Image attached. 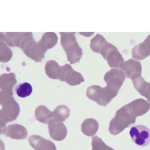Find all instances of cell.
<instances>
[{
    "mask_svg": "<svg viewBox=\"0 0 150 150\" xmlns=\"http://www.w3.org/2000/svg\"><path fill=\"white\" fill-rule=\"evenodd\" d=\"M1 130L5 128L7 123L17 119L20 112V108L13 96L0 93Z\"/></svg>",
    "mask_w": 150,
    "mask_h": 150,
    "instance_id": "obj_1",
    "label": "cell"
},
{
    "mask_svg": "<svg viewBox=\"0 0 150 150\" xmlns=\"http://www.w3.org/2000/svg\"><path fill=\"white\" fill-rule=\"evenodd\" d=\"M61 44L71 64L79 63L83 56V50L75 37V32H60Z\"/></svg>",
    "mask_w": 150,
    "mask_h": 150,
    "instance_id": "obj_2",
    "label": "cell"
},
{
    "mask_svg": "<svg viewBox=\"0 0 150 150\" xmlns=\"http://www.w3.org/2000/svg\"><path fill=\"white\" fill-rule=\"evenodd\" d=\"M136 117L129 112L126 106L116 112V115L110 123L109 131L112 135H117L126 128L135 124Z\"/></svg>",
    "mask_w": 150,
    "mask_h": 150,
    "instance_id": "obj_3",
    "label": "cell"
},
{
    "mask_svg": "<svg viewBox=\"0 0 150 150\" xmlns=\"http://www.w3.org/2000/svg\"><path fill=\"white\" fill-rule=\"evenodd\" d=\"M117 94L107 86L102 88L98 85H92L88 87L86 92L87 97L90 100L104 107L109 104Z\"/></svg>",
    "mask_w": 150,
    "mask_h": 150,
    "instance_id": "obj_4",
    "label": "cell"
},
{
    "mask_svg": "<svg viewBox=\"0 0 150 150\" xmlns=\"http://www.w3.org/2000/svg\"><path fill=\"white\" fill-rule=\"evenodd\" d=\"M1 33V38L10 47H17L22 49L30 41L34 40L32 33Z\"/></svg>",
    "mask_w": 150,
    "mask_h": 150,
    "instance_id": "obj_5",
    "label": "cell"
},
{
    "mask_svg": "<svg viewBox=\"0 0 150 150\" xmlns=\"http://www.w3.org/2000/svg\"><path fill=\"white\" fill-rule=\"evenodd\" d=\"M100 54L107 60L108 65L111 68H117L124 62V59L118 49L110 43H106L103 47Z\"/></svg>",
    "mask_w": 150,
    "mask_h": 150,
    "instance_id": "obj_6",
    "label": "cell"
},
{
    "mask_svg": "<svg viewBox=\"0 0 150 150\" xmlns=\"http://www.w3.org/2000/svg\"><path fill=\"white\" fill-rule=\"evenodd\" d=\"M126 75L122 70L114 68L107 72L104 81L110 89L118 94L126 79Z\"/></svg>",
    "mask_w": 150,
    "mask_h": 150,
    "instance_id": "obj_7",
    "label": "cell"
},
{
    "mask_svg": "<svg viewBox=\"0 0 150 150\" xmlns=\"http://www.w3.org/2000/svg\"><path fill=\"white\" fill-rule=\"evenodd\" d=\"M130 135L133 142L139 147H144L150 144V129L143 125H135L130 129Z\"/></svg>",
    "mask_w": 150,
    "mask_h": 150,
    "instance_id": "obj_8",
    "label": "cell"
},
{
    "mask_svg": "<svg viewBox=\"0 0 150 150\" xmlns=\"http://www.w3.org/2000/svg\"><path fill=\"white\" fill-rule=\"evenodd\" d=\"M59 79L72 86L79 85L85 81L82 74L75 71L70 64H68L61 67Z\"/></svg>",
    "mask_w": 150,
    "mask_h": 150,
    "instance_id": "obj_9",
    "label": "cell"
},
{
    "mask_svg": "<svg viewBox=\"0 0 150 150\" xmlns=\"http://www.w3.org/2000/svg\"><path fill=\"white\" fill-rule=\"evenodd\" d=\"M22 50L27 56L37 63L42 61L48 50L42 44L36 42L34 40L30 41Z\"/></svg>",
    "mask_w": 150,
    "mask_h": 150,
    "instance_id": "obj_10",
    "label": "cell"
},
{
    "mask_svg": "<svg viewBox=\"0 0 150 150\" xmlns=\"http://www.w3.org/2000/svg\"><path fill=\"white\" fill-rule=\"evenodd\" d=\"M1 134L12 139L23 140L27 138L28 135L25 127L20 124H13L8 126L1 130Z\"/></svg>",
    "mask_w": 150,
    "mask_h": 150,
    "instance_id": "obj_11",
    "label": "cell"
},
{
    "mask_svg": "<svg viewBox=\"0 0 150 150\" xmlns=\"http://www.w3.org/2000/svg\"><path fill=\"white\" fill-rule=\"evenodd\" d=\"M125 106L129 112L136 117L143 116L150 109V103L143 99H136Z\"/></svg>",
    "mask_w": 150,
    "mask_h": 150,
    "instance_id": "obj_12",
    "label": "cell"
},
{
    "mask_svg": "<svg viewBox=\"0 0 150 150\" xmlns=\"http://www.w3.org/2000/svg\"><path fill=\"white\" fill-rule=\"evenodd\" d=\"M50 137L57 141L64 140L67 135V129L63 122L52 121L48 124Z\"/></svg>",
    "mask_w": 150,
    "mask_h": 150,
    "instance_id": "obj_13",
    "label": "cell"
},
{
    "mask_svg": "<svg viewBox=\"0 0 150 150\" xmlns=\"http://www.w3.org/2000/svg\"><path fill=\"white\" fill-rule=\"evenodd\" d=\"M16 75L13 73L3 74L0 76L1 92L10 96H13V88L17 84Z\"/></svg>",
    "mask_w": 150,
    "mask_h": 150,
    "instance_id": "obj_14",
    "label": "cell"
},
{
    "mask_svg": "<svg viewBox=\"0 0 150 150\" xmlns=\"http://www.w3.org/2000/svg\"><path fill=\"white\" fill-rule=\"evenodd\" d=\"M119 68L124 72L127 78L131 79L135 75L142 74L141 62L133 59L121 64Z\"/></svg>",
    "mask_w": 150,
    "mask_h": 150,
    "instance_id": "obj_15",
    "label": "cell"
},
{
    "mask_svg": "<svg viewBox=\"0 0 150 150\" xmlns=\"http://www.w3.org/2000/svg\"><path fill=\"white\" fill-rule=\"evenodd\" d=\"M28 141L31 147L35 150H57L54 143L39 135H32L29 137Z\"/></svg>",
    "mask_w": 150,
    "mask_h": 150,
    "instance_id": "obj_16",
    "label": "cell"
},
{
    "mask_svg": "<svg viewBox=\"0 0 150 150\" xmlns=\"http://www.w3.org/2000/svg\"><path fill=\"white\" fill-rule=\"evenodd\" d=\"M134 60H143L150 55V34L143 42L136 45L132 51Z\"/></svg>",
    "mask_w": 150,
    "mask_h": 150,
    "instance_id": "obj_17",
    "label": "cell"
},
{
    "mask_svg": "<svg viewBox=\"0 0 150 150\" xmlns=\"http://www.w3.org/2000/svg\"><path fill=\"white\" fill-rule=\"evenodd\" d=\"M131 80L135 89L150 103V83L146 81L140 74L135 75Z\"/></svg>",
    "mask_w": 150,
    "mask_h": 150,
    "instance_id": "obj_18",
    "label": "cell"
},
{
    "mask_svg": "<svg viewBox=\"0 0 150 150\" xmlns=\"http://www.w3.org/2000/svg\"><path fill=\"white\" fill-rule=\"evenodd\" d=\"M35 116L37 121L45 124H49L53 119V112L44 105H40L36 108Z\"/></svg>",
    "mask_w": 150,
    "mask_h": 150,
    "instance_id": "obj_19",
    "label": "cell"
},
{
    "mask_svg": "<svg viewBox=\"0 0 150 150\" xmlns=\"http://www.w3.org/2000/svg\"><path fill=\"white\" fill-rule=\"evenodd\" d=\"M99 123L93 118H89L84 120L81 125V131L84 135L92 137L97 132L99 129Z\"/></svg>",
    "mask_w": 150,
    "mask_h": 150,
    "instance_id": "obj_20",
    "label": "cell"
},
{
    "mask_svg": "<svg viewBox=\"0 0 150 150\" xmlns=\"http://www.w3.org/2000/svg\"><path fill=\"white\" fill-rule=\"evenodd\" d=\"M70 114V110L67 106L64 105L58 106L53 111V119L52 121L63 122L69 118Z\"/></svg>",
    "mask_w": 150,
    "mask_h": 150,
    "instance_id": "obj_21",
    "label": "cell"
},
{
    "mask_svg": "<svg viewBox=\"0 0 150 150\" xmlns=\"http://www.w3.org/2000/svg\"><path fill=\"white\" fill-rule=\"evenodd\" d=\"M61 66L56 62L51 60L47 62L45 65V72L48 77L52 79H59Z\"/></svg>",
    "mask_w": 150,
    "mask_h": 150,
    "instance_id": "obj_22",
    "label": "cell"
},
{
    "mask_svg": "<svg viewBox=\"0 0 150 150\" xmlns=\"http://www.w3.org/2000/svg\"><path fill=\"white\" fill-rule=\"evenodd\" d=\"M58 39L57 35L55 33L47 32L43 35L39 42L42 44L47 49H50L56 45Z\"/></svg>",
    "mask_w": 150,
    "mask_h": 150,
    "instance_id": "obj_23",
    "label": "cell"
},
{
    "mask_svg": "<svg viewBox=\"0 0 150 150\" xmlns=\"http://www.w3.org/2000/svg\"><path fill=\"white\" fill-rule=\"evenodd\" d=\"M107 42L102 35L98 34L91 40V49L95 53H100L103 47Z\"/></svg>",
    "mask_w": 150,
    "mask_h": 150,
    "instance_id": "obj_24",
    "label": "cell"
},
{
    "mask_svg": "<svg viewBox=\"0 0 150 150\" xmlns=\"http://www.w3.org/2000/svg\"><path fill=\"white\" fill-rule=\"evenodd\" d=\"M13 53L11 50L7 46L3 39L1 38L0 42V61L1 63H7L11 59Z\"/></svg>",
    "mask_w": 150,
    "mask_h": 150,
    "instance_id": "obj_25",
    "label": "cell"
},
{
    "mask_svg": "<svg viewBox=\"0 0 150 150\" xmlns=\"http://www.w3.org/2000/svg\"><path fill=\"white\" fill-rule=\"evenodd\" d=\"M32 91V85L27 82L19 84L16 89V94L21 98H26L31 95Z\"/></svg>",
    "mask_w": 150,
    "mask_h": 150,
    "instance_id": "obj_26",
    "label": "cell"
},
{
    "mask_svg": "<svg viewBox=\"0 0 150 150\" xmlns=\"http://www.w3.org/2000/svg\"><path fill=\"white\" fill-rule=\"evenodd\" d=\"M92 150H111L112 148L106 145L100 138L97 136L93 137L92 141Z\"/></svg>",
    "mask_w": 150,
    "mask_h": 150,
    "instance_id": "obj_27",
    "label": "cell"
},
{
    "mask_svg": "<svg viewBox=\"0 0 150 150\" xmlns=\"http://www.w3.org/2000/svg\"><path fill=\"white\" fill-rule=\"evenodd\" d=\"M115 150L114 149H112V150Z\"/></svg>",
    "mask_w": 150,
    "mask_h": 150,
    "instance_id": "obj_28",
    "label": "cell"
}]
</instances>
